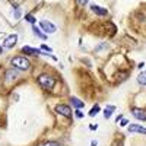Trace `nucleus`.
Returning a JSON list of instances; mask_svg holds the SVG:
<instances>
[{
    "mask_svg": "<svg viewBox=\"0 0 146 146\" xmlns=\"http://www.w3.org/2000/svg\"><path fill=\"white\" fill-rule=\"evenodd\" d=\"M91 10L94 12L95 15H98V16H107L108 15V10L105 9V7H101V6H98V5H91Z\"/></svg>",
    "mask_w": 146,
    "mask_h": 146,
    "instance_id": "5",
    "label": "nucleus"
},
{
    "mask_svg": "<svg viewBox=\"0 0 146 146\" xmlns=\"http://www.w3.org/2000/svg\"><path fill=\"white\" fill-rule=\"evenodd\" d=\"M41 146H58V143H56V142H45Z\"/></svg>",
    "mask_w": 146,
    "mask_h": 146,
    "instance_id": "18",
    "label": "nucleus"
},
{
    "mask_svg": "<svg viewBox=\"0 0 146 146\" xmlns=\"http://www.w3.org/2000/svg\"><path fill=\"white\" fill-rule=\"evenodd\" d=\"M25 19H27L29 23H34V25H35V21H36V19H35L32 15H27V16H25Z\"/></svg>",
    "mask_w": 146,
    "mask_h": 146,
    "instance_id": "16",
    "label": "nucleus"
},
{
    "mask_svg": "<svg viewBox=\"0 0 146 146\" xmlns=\"http://www.w3.org/2000/svg\"><path fill=\"white\" fill-rule=\"evenodd\" d=\"M129 131L130 133H142V135H146V129L139 126V124H130L129 126Z\"/></svg>",
    "mask_w": 146,
    "mask_h": 146,
    "instance_id": "9",
    "label": "nucleus"
},
{
    "mask_svg": "<svg viewBox=\"0 0 146 146\" xmlns=\"http://www.w3.org/2000/svg\"><path fill=\"white\" fill-rule=\"evenodd\" d=\"M96 145H98V142H96V140H92L91 142V146H96Z\"/></svg>",
    "mask_w": 146,
    "mask_h": 146,
    "instance_id": "23",
    "label": "nucleus"
},
{
    "mask_svg": "<svg viewBox=\"0 0 146 146\" xmlns=\"http://www.w3.org/2000/svg\"><path fill=\"white\" fill-rule=\"evenodd\" d=\"M98 113H100V105H98V104H95V105H94V107L91 108V111H89V115H91V117H95V115L98 114Z\"/></svg>",
    "mask_w": 146,
    "mask_h": 146,
    "instance_id": "15",
    "label": "nucleus"
},
{
    "mask_svg": "<svg viewBox=\"0 0 146 146\" xmlns=\"http://www.w3.org/2000/svg\"><path fill=\"white\" fill-rule=\"evenodd\" d=\"M16 78H18V72H15V70H7L6 72V82L15 80Z\"/></svg>",
    "mask_w": 146,
    "mask_h": 146,
    "instance_id": "12",
    "label": "nucleus"
},
{
    "mask_svg": "<svg viewBox=\"0 0 146 146\" xmlns=\"http://www.w3.org/2000/svg\"><path fill=\"white\" fill-rule=\"evenodd\" d=\"M2 53H3V47H2V45H0V54H2Z\"/></svg>",
    "mask_w": 146,
    "mask_h": 146,
    "instance_id": "24",
    "label": "nucleus"
},
{
    "mask_svg": "<svg viewBox=\"0 0 146 146\" xmlns=\"http://www.w3.org/2000/svg\"><path fill=\"white\" fill-rule=\"evenodd\" d=\"M70 104H72V105H75L78 110H80V108L85 107V102L80 101L79 98H76V96H72V98H70Z\"/></svg>",
    "mask_w": 146,
    "mask_h": 146,
    "instance_id": "10",
    "label": "nucleus"
},
{
    "mask_svg": "<svg viewBox=\"0 0 146 146\" xmlns=\"http://www.w3.org/2000/svg\"><path fill=\"white\" fill-rule=\"evenodd\" d=\"M40 27L44 31V34H54L56 32V25L51 23L50 21H41L40 22Z\"/></svg>",
    "mask_w": 146,
    "mask_h": 146,
    "instance_id": "3",
    "label": "nucleus"
},
{
    "mask_svg": "<svg viewBox=\"0 0 146 146\" xmlns=\"http://www.w3.org/2000/svg\"><path fill=\"white\" fill-rule=\"evenodd\" d=\"M131 114L135 115L137 120H143V121H146V111H145V110H140V108H133V110H131Z\"/></svg>",
    "mask_w": 146,
    "mask_h": 146,
    "instance_id": "7",
    "label": "nucleus"
},
{
    "mask_svg": "<svg viewBox=\"0 0 146 146\" xmlns=\"http://www.w3.org/2000/svg\"><path fill=\"white\" fill-rule=\"evenodd\" d=\"M75 114H76V117H78V118H83V115H85V114L80 111V110H76V111H75Z\"/></svg>",
    "mask_w": 146,
    "mask_h": 146,
    "instance_id": "19",
    "label": "nucleus"
},
{
    "mask_svg": "<svg viewBox=\"0 0 146 146\" xmlns=\"http://www.w3.org/2000/svg\"><path fill=\"white\" fill-rule=\"evenodd\" d=\"M127 123H129V120H126V118H121V123H120V126H121V127H126V126H127Z\"/></svg>",
    "mask_w": 146,
    "mask_h": 146,
    "instance_id": "20",
    "label": "nucleus"
},
{
    "mask_svg": "<svg viewBox=\"0 0 146 146\" xmlns=\"http://www.w3.org/2000/svg\"><path fill=\"white\" fill-rule=\"evenodd\" d=\"M22 53H25V54H29V56H35V54H42L41 50H38V48H32L29 45H25V47H22Z\"/></svg>",
    "mask_w": 146,
    "mask_h": 146,
    "instance_id": "8",
    "label": "nucleus"
},
{
    "mask_svg": "<svg viewBox=\"0 0 146 146\" xmlns=\"http://www.w3.org/2000/svg\"><path fill=\"white\" fill-rule=\"evenodd\" d=\"M114 111H115V107H114V105H107L105 110H104V117H105V118H110V117L113 115Z\"/></svg>",
    "mask_w": 146,
    "mask_h": 146,
    "instance_id": "11",
    "label": "nucleus"
},
{
    "mask_svg": "<svg viewBox=\"0 0 146 146\" xmlns=\"http://www.w3.org/2000/svg\"><path fill=\"white\" fill-rule=\"evenodd\" d=\"M36 82H38V85L44 89H53L54 85H56V79L51 75H40Z\"/></svg>",
    "mask_w": 146,
    "mask_h": 146,
    "instance_id": "2",
    "label": "nucleus"
},
{
    "mask_svg": "<svg viewBox=\"0 0 146 146\" xmlns=\"http://www.w3.org/2000/svg\"><path fill=\"white\" fill-rule=\"evenodd\" d=\"M89 129H91V130H96V129H98V126H92V124H91Z\"/></svg>",
    "mask_w": 146,
    "mask_h": 146,
    "instance_id": "22",
    "label": "nucleus"
},
{
    "mask_svg": "<svg viewBox=\"0 0 146 146\" xmlns=\"http://www.w3.org/2000/svg\"><path fill=\"white\" fill-rule=\"evenodd\" d=\"M32 31H34V34H35L36 36H40L41 40H45V38H47V35H45V34H42V32H41V29H40V28H36L35 25H34Z\"/></svg>",
    "mask_w": 146,
    "mask_h": 146,
    "instance_id": "14",
    "label": "nucleus"
},
{
    "mask_svg": "<svg viewBox=\"0 0 146 146\" xmlns=\"http://www.w3.org/2000/svg\"><path fill=\"white\" fill-rule=\"evenodd\" d=\"M137 83L142 86H146V72H140L137 76Z\"/></svg>",
    "mask_w": 146,
    "mask_h": 146,
    "instance_id": "13",
    "label": "nucleus"
},
{
    "mask_svg": "<svg viewBox=\"0 0 146 146\" xmlns=\"http://www.w3.org/2000/svg\"><path fill=\"white\" fill-rule=\"evenodd\" d=\"M16 42H18V35L16 34H12V35H9L7 38L5 40V47L6 48H12V47H15L16 45Z\"/></svg>",
    "mask_w": 146,
    "mask_h": 146,
    "instance_id": "6",
    "label": "nucleus"
},
{
    "mask_svg": "<svg viewBox=\"0 0 146 146\" xmlns=\"http://www.w3.org/2000/svg\"><path fill=\"white\" fill-rule=\"evenodd\" d=\"M41 50L48 51V53H51V51H53V50H51V47H48V45H45V44H42V45H41Z\"/></svg>",
    "mask_w": 146,
    "mask_h": 146,
    "instance_id": "17",
    "label": "nucleus"
},
{
    "mask_svg": "<svg viewBox=\"0 0 146 146\" xmlns=\"http://www.w3.org/2000/svg\"><path fill=\"white\" fill-rule=\"evenodd\" d=\"M76 2H78V5H79V6H85L88 0H76Z\"/></svg>",
    "mask_w": 146,
    "mask_h": 146,
    "instance_id": "21",
    "label": "nucleus"
},
{
    "mask_svg": "<svg viewBox=\"0 0 146 146\" xmlns=\"http://www.w3.org/2000/svg\"><path fill=\"white\" fill-rule=\"evenodd\" d=\"M56 113L62 114L63 117H72V108L69 105H64V104H58L56 107Z\"/></svg>",
    "mask_w": 146,
    "mask_h": 146,
    "instance_id": "4",
    "label": "nucleus"
},
{
    "mask_svg": "<svg viewBox=\"0 0 146 146\" xmlns=\"http://www.w3.org/2000/svg\"><path fill=\"white\" fill-rule=\"evenodd\" d=\"M10 64L13 66L15 69H19V70H28L31 67V62L27 58V57H23V56H16L12 58V62Z\"/></svg>",
    "mask_w": 146,
    "mask_h": 146,
    "instance_id": "1",
    "label": "nucleus"
}]
</instances>
